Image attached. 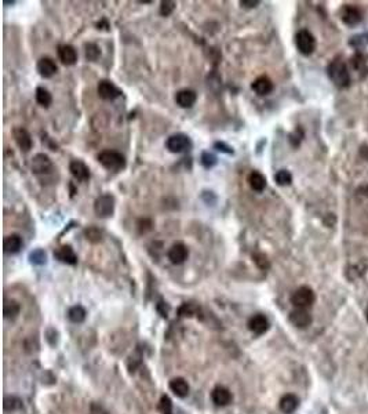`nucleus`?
<instances>
[{
    "label": "nucleus",
    "mask_w": 368,
    "mask_h": 414,
    "mask_svg": "<svg viewBox=\"0 0 368 414\" xmlns=\"http://www.w3.org/2000/svg\"><path fill=\"white\" fill-rule=\"evenodd\" d=\"M97 159L106 170H110V172H119L125 167V157L120 152L113 151V149L102 151L98 153Z\"/></svg>",
    "instance_id": "f257e3e1"
},
{
    "label": "nucleus",
    "mask_w": 368,
    "mask_h": 414,
    "mask_svg": "<svg viewBox=\"0 0 368 414\" xmlns=\"http://www.w3.org/2000/svg\"><path fill=\"white\" fill-rule=\"evenodd\" d=\"M328 75L331 80L337 85L338 87L341 88H345V87L349 86L350 83V75L348 72V68L342 60H334L332 63L329 64L328 66Z\"/></svg>",
    "instance_id": "f03ea898"
},
{
    "label": "nucleus",
    "mask_w": 368,
    "mask_h": 414,
    "mask_svg": "<svg viewBox=\"0 0 368 414\" xmlns=\"http://www.w3.org/2000/svg\"><path fill=\"white\" fill-rule=\"evenodd\" d=\"M314 300H316V296H314L313 290L310 287L302 286L295 290V293L291 297V303L298 309H307L313 305Z\"/></svg>",
    "instance_id": "7ed1b4c3"
},
{
    "label": "nucleus",
    "mask_w": 368,
    "mask_h": 414,
    "mask_svg": "<svg viewBox=\"0 0 368 414\" xmlns=\"http://www.w3.org/2000/svg\"><path fill=\"white\" fill-rule=\"evenodd\" d=\"M32 172L35 173L36 177L41 178L43 175L48 177L54 172V166L53 162L50 160V157L44 153H38L32 159Z\"/></svg>",
    "instance_id": "20e7f679"
},
{
    "label": "nucleus",
    "mask_w": 368,
    "mask_h": 414,
    "mask_svg": "<svg viewBox=\"0 0 368 414\" xmlns=\"http://www.w3.org/2000/svg\"><path fill=\"white\" fill-rule=\"evenodd\" d=\"M295 44L298 51L302 55H310L316 50V39L314 36L306 29H302L295 36Z\"/></svg>",
    "instance_id": "39448f33"
},
{
    "label": "nucleus",
    "mask_w": 368,
    "mask_h": 414,
    "mask_svg": "<svg viewBox=\"0 0 368 414\" xmlns=\"http://www.w3.org/2000/svg\"><path fill=\"white\" fill-rule=\"evenodd\" d=\"M94 211L100 218H108L115 211V197L110 194H105L97 197L94 202Z\"/></svg>",
    "instance_id": "423d86ee"
},
{
    "label": "nucleus",
    "mask_w": 368,
    "mask_h": 414,
    "mask_svg": "<svg viewBox=\"0 0 368 414\" xmlns=\"http://www.w3.org/2000/svg\"><path fill=\"white\" fill-rule=\"evenodd\" d=\"M165 147L172 153H182L192 148V141L186 134H174L165 141Z\"/></svg>",
    "instance_id": "0eeeda50"
},
{
    "label": "nucleus",
    "mask_w": 368,
    "mask_h": 414,
    "mask_svg": "<svg viewBox=\"0 0 368 414\" xmlns=\"http://www.w3.org/2000/svg\"><path fill=\"white\" fill-rule=\"evenodd\" d=\"M97 93L101 97L102 100L105 101H113L116 100L119 95L122 94V91L119 90L116 85L110 80H101L97 86Z\"/></svg>",
    "instance_id": "6e6552de"
},
{
    "label": "nucleus",
    "mask_w": 368,
    "mask_h": 414,
    "mask_svg": "<svg viewBox=\"0 0 368 414\" xmlns=\"http://www.w3.org/2000/svg\"><path fill=\"white\" fill-rule=\"evenodd\" d=\"M189 257V249L184 243H175L172 244L171 249L168 250V260L174 265L184 264Z\"/></svg>",
    "instance_id": "1a4fd4ad"
},
{
    "label": "nucleus",
    "mask_w": 368,
    "mask_h": 414,
    "mask_svg": "<svg viewBox=\"0 0 368 414\" xmlns=\"http://www.w3.org/2000/svg\"><path fill=\"white\" fill-rule=\"evenodd\" d=\"M13 137L14 141L18 145V148H21L25 152H28L29 149H32L33 141H32L31 134L28 133V130L24 127H14L13 129Z\"/></svg>",
    "instance_id": "9d476101"
},
{
    "label": "nucleus",
    "mask_w": 368,
    "mask_h": 414,
    "mask_svg": "<svg viewBox=\"0 0 368 414\" xmlns=\"http://www.w3.org/2000/svg\"><path fill=\"white\" fill-rule=\"evenodd\" d=\"M248 328L254 334L257 336H261V334H265L267 330H269V321L265 315L262 313H257L254 316H251L250 321H248Z\"/></svg>",
    "instance_id": "9b49d317"
},
{
    "label": "nucleus",
    "mask_w": 368,
    "mask_h": 414,
    "mask_svg": "<svg viewBox=\"0 0 368 414\" xmlns=\"http://www.w3.org/2000/svg\"><path fill=\"white\" fill-rule=\"evenodd\" d=\"M36 68H38V72H39L40 76L44 79L53 78L55 73H57V70H58L55 61L53 58H50V57H43V58H40L39 61H38Z\"/></svg>",
    "instance_id": "f8f14e48"
},
{
    "label": "nucleus",
    "mask_w": 368,
    "mask_h": 414,
    "mask_svg": "<svg viewBox=\"0 0 368 414\" xmlns=\"http://www.w3.org/2000/svg\"><path fill=\"white\" fill-rule=\"evenodd\" d=\"M312 315L306 309H294L290 313V322L298 328H306L312 325Z\"/></svg>",
    "instance_id": "ddd939ff"
},
{
    "label": "nucleus",
    "mask_w": 368,
    "mask_h": 414,
    "mask_svg": "<svg viewBox=\"0 0 368 414\" xmlns=\"http://www.w3.org/2000/svg\"><path fill=\"white\" fill-rule=\"evenodd\" d=\"M273 82L270 80V78H267V76H259V78L255 79V80L252 82V85H251V88L254 90V93L258 94L261 97L272 93V91H273Z\"/></svg>",
    "instance_id": "4468645a"
},
{
    "label": "nucleus",
    "mask_w": 368,
    "mask_h": 414,
    "mask_svg": "<svg viewBox=\"0 0 368 414\" xmlns=\"http://www.w3.org/2000/svg\"><path fill=\"white\" fill-rule=\"evenodd\" d=\"M24 246V240L18 234H11L4 238V242H3V247H4V253L6 254H17L20 253L21 249Z\"/></svg>",
    "instance_id": "2eb2a0df"
},
{
    "label": "nucleus",
    "mask_w": 368,
    "mask_h": 414,
    "mask_svg": "<svg viewBox=\"0 0 368 414\" xmlns=\"http://www.w3.org/2000/svg\"><path fill=\"white\" fill-rule=\"evenodd\" d=\"M211 399L217 406H227L232 402V392L226 387L218 385L212 390Z\"/></svg>",
    "instance_id": "dca6fc26"
},
{
    "label": "nucleus",
    "mask_w": 368,
    "mask_h": 414,
    "mask_svg": "<svg viewBox=\"0 0 368 414\" xmlns=\"http://www.w3.org/2000/svg\"><path fill=\"white\" fill-rule=\"evenodd\" d=\"M54 257L58 261H61L63 264H68V265H76L78 264V256L71 246H61L58 250L54 251Z\"/></svg>",
    "instance_id": "f3484780"
},
{
    "label": "nucleus",
    "mask_w": 368,
    "mask_h": 414,
    "mask_svg": "<svg viewBox=\"0 0 368 414\" xmlns=\"http://www.w3.org/2000/svg\"><path fill=\"white\" fill-rule=\"evenodd\" d=\"M69 172L73 175V178H76L78 181L84 182V181L90 180V169L82 160H73V162H71Z\"/></svg>",
    "instance_id": "a211bd4d"
},
{
    "label": "nucleus",
    "mask_w": 368,
    "mask_h": 414,
    "mask_svg": "<svg viewBox=\"0 0 368 414\" xmlns=\"http://www.w3.org/2000/svg\"><path fill=\"white\" fill-rule=\"evenodd\" d=\"M58 58L61 60L63 65H73L78 61V53L73 46L63 44V46L58 47Z\"/></svg>",
    "instance_id": "6ab92c4d"
},
{
    "label": "nucleus",
    "mask_w": 368,
    "mask_h": 414,
    "mask_svg": "<svg viewBox=\"0 0 368 414\" xmlns=\"http://www.w3.org/2000/svg\"><path fill=\"white\" fill-rule=\"evenodd\" d=\"M197 100V94L193 90H181L175 95V102L181 108H190L195 105Z\"/></svg>",
    "instance_id": "aec40b11"
},
{
    "label": "nucleus",
    "mask_w": 368,
    "mask_h": 414,
    "mask_svg": "<svg viewBox=\"0 0 368 414\" xmlns=\"http://www.w3.org/2000/svg\"><path fill=\"white\" fill-rule=\"evenodd\" d=\"M170 390H171V391L174 392V395H177L178 398H185V396H188L190 388H189V384L185 378L177 377V378L171 380V383H170Z\"/></svg>",
    "instance_id": "412c9836"
},
{
    "label": "nucleus",
    "mask_w": 368,
    "mask_h": 414,
    "mask_svg": "<svg viewBox=\"0 0 368 414\" xmlns=\"http://www.w3.org/2000/svg\"><path fill=\"white\" fill-rule=\"evenodd\" d=\"M342 21L349 26H354L361 21V13L359 8L353 7V6H348L344 8L342 11Z\"/></svg>",
    "instance_id": "4be33fe9"
},
{
    "label": "nucleus",
    "mask_w": 368,
    "mask_h": 414,
    "mask_svg": "<svg viewBox=\"0 0 368 414\" xmlns=\"http://www.w3.org/2000/svg\"><path fill=\"white\" fill-rule=\"evenodd\" d=\"M298 405H299V400L295 395L292 393H287L284 395L280 402H279V406H280V410H282L284 414H291L294 413L297 410Z\"/></svg>",
    "instance_id": "5701e85b"
},
{
    "label": "nucleus",
    "mask_w": 368,
    "mask_h": 414,
    "mask_svg": "<svg viewBox=\"0 0 368 414\" xmlns=\"http://www.w3.org/2000/svg\"><path fill=\"white\" fill-rule=\"evenodd\" d=\"M248 184L252 191L255 192H262L266 188V178L264 177V174L259 172H251L248 175Z\"/></svg>",
    "instance_id": "b1692460"
},
{
    "label": "nucleus",
    "mask_w": 368,
    "mask_h": 414,
    "mask_svg": "<svg viewBox=\"0 0 368 414\" xmlns=\"http://www.w3.org/2000/svg\"><path fill=\"white\" fill-rule=\"evenodd\" d=\"M21 311V305L17 303L16 300H6L4 301V306H3V312L4 316L7 319H14L17 318V315Z\"/></svg>",
    "instance_id": "393cba45"
},
{
    "label": "nucleus",
    "mask_w": 368,
    "mask_h": 414,
    "mask_svg": "<svg viewBox=\"0 0 368 414\" xmlns=\"http://www.w3.org/2000/svg\"><path fill=\"white\" fill-rule=\"evenodd\" d=\"M86 309H84L82 305H75V306H72L71 309H69L68 318H69L73 323H82V322L86 319Z\"/></svg>",
    "instance_id": "a878e982"
},
{
    "label": "nucleus",
    "mask_w": 368,
    "mask_h": 414,
    "mask_svg": "<svg viewBox=\"0 0 368 414\" xmlns=\"http://www.w3.org/2000/svg\"><path fill=\"white\" fill-rule=\"evenodd\" d=\"M35 97H36V101L39 102L41 107H48L51 101H53V97L48 91L47 88L44 87H38L36 88V93H35Z\"/></svg>",
    "instance_id": "bb28decb"
},
{
    "label": "nucleus",
    "mask_w": 368,
    "mask_h": 414,
    "mask_svg": "<svg viewBox=\"0 0 368 414\" xmlns=\"http://www.w3.org/2000/svg\"><path fill=\"white\" fill-rule=\"evenodd\" d=\"M200 163H202V166H203L204 169H212L214 166H217L218 159H217V156H215L214 153H211V152L204 151V152H202V155H200Z\"/></svg>",
    "instance_id": "cd10ccee"
},
{
    "label": "nucleus",
    "mask_w": 368,
    "mask_h": 414,
    "mask_svg": "<svg viewBox=\"0 0 368 414\" xmlns=\"http://www.w3.org/2000/svg\"><path fill=\"white\" fill-rule=\"evenodd\" d=\"M84 236H86L87 240L90 243H93V244H97V243H100L102 240V232L97 227L87 228L86 231H84Z\"/></svg>",
    "instance_id": "c85d7f7f"
},
{
    "label": "nucleus",
    "mask_w": 368,
    "mask_h": 414,
    "mask_svg": "<svg viewBox=\"0 0 368 414\" xmlns=\"http://www.w3.org/2000/svg\"><path fill=\"white\" fill-rule=\"evenodd\" d=\"M252 260H254L255 265L258 266L259 269H262V271H266V269L270 268V261H269V258L264 253H254L252 254Z\"/></svg>",
    "instance_id": "c756f323"
},
{
    "label": "nucleus",
    "mask_w": 368,
    "mask_h": 414,
    "mask_svg": "<svg viewBox=\"0 0 368 414\" xmlns=\"http://www.w3.org/2000/svg\"><path fill=\"white\" fill-rule=\"evenodd\" d=\"M274 181L279 184V185H290L292 182V175L288 170H279V172L274 174Z\"/></svg>",
    "instance_id": "7c9ffc66"
},
{
    "label": "nucleus",
    "mask_w": 368,
    "mask_h": 414,
    "mask_svg": "<svg viewBox=\"0 0 368 414\" xmlns=\"http://www.w3.org/2000/svg\"><path fill=\"white\" fill-rule=\"evenodd\" d=\"M29 260L33 265H43L46 264V253L41 249H36L29 254Z\"/></svg>",
    "instance_id": "2f4dec72"
},
{
    "label": "nucleus",
    "mask_w": 368,
    "mask_h": 414,
    "mask_svg": "<svg viewBox=\"0 0 368 414\" xmlns=\"http://www.w3.org/2000/svg\"><path fill=\"white\" fill-rule=\"evenodd\" d=\"M101 54L100 47L97 46L95 43H87L86 44V58L90 61H95Z\"/></svg>",
    "instance_id": "473e14b6"
},
{
    "label": "nucleus",
    "mask_w": 368,
    "mask_h": 414,
    "mask_svg": "<svg viewBox=\"0 0 368 414\" xmlns=\"http://www.w3.org/2000/svg\"><path fill=\"white\" fill-rule=\"evenodd\" d=\"M175 6H177V3H175V1H171V0L162 1V3H160V14L163 17H168L172 11L175 10Z\"/></svg>",
    "instance_id": "72a5a7b5"
},
{
    "label": "nucleus",
    "mask_w": 368,
    "mask_h": 414,
    "mask_svg": "<svg viewBox=\"0 0 368 414\" xmlns=\"http://www.w3.org/2000/svg\"><path fill=\"white\" fill-rule=\"evenodd\" d=\"M197 312V306L192 303H185L180 308V315L181 316H192Z\"/></svg>",
    "instance_id": "f704fd0d"
},
{
    "label": "nucleus",
    "mask_w": 368,
    "mask_h": 414,
    "mask_svg": "<svg viewBox=\"0 0 368 414\" xmlns=\"http://www.w3.org/2000/svg\"><path fill=\"white\" fill-rule=\"evenodd\" d=\"M171 400L168 396H162V400H160V410L163 414H171Z\"/></svg>",
    "instance_id": "c9c22d12"
},
{
    "label": "nucleus",
    "mask_w": 368,
    "mask_h": 414,
    "mask_svg": "<svg viewBox=\"0 0 368 414\" xmlns=\"http://www.w3.org/2000/svg\"><path fill=\"white\" fill-rule=\"evenodd\" d=\"M214 147L218 149V151H221V152H225V153H229V155H232V153H233V148H232V147H229V145H226L225 142H215V144H214Z\"/></svg>",
    "instance_id": "e433bc0d"
},
{
    "label": "nucleus",
    "mask_w": 368,
    "mask_h": 414,
    "mask_svg": "<svg viewBox=\"0 0 368 414\" xmlns=\"http://www.w3.org/2000/svg\"><path fill=\"white\" fill-rule=\"evenodd\" d=\"M240 4L247 8H254L259 6V0H240Z\"/></svg>",
    "instance_id": "4c0bfd02"
},
{
    "label": "nucleus",
    "mask_w": 368,
    "mask_h": 414,
    "mask_svg": "<svg viewBox=\"0 0 368 414\" xmlns=\"http://www.w3.org/2000/svg\"><path fill=\"white\" fill-rule=\"evenodd\" d=\"M91 414H108L106 410L103 407L98 406V405H93L91 406Z\"/></svg>",
    "instance_id": "58836bf2"
},
{
    "label": "nucleus",
    "mask_w": 368,
    "mask_h": 414,
    "mask_svg": "<svg viewBox=\"0 0 368 414\" xmlns=\"http://www.w3.org/2000/svg\"><path fill=\"white\" fill-rule=\"evenodd\" d=\"M366 316H367V321H368V309H367V313H366Z\"/></svg>",
    "instance_id": "ea45409f"
}]
</instances>
